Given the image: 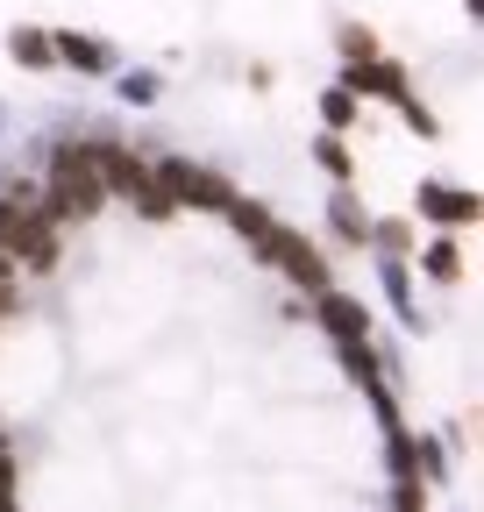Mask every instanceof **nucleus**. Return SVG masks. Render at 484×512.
Returning <instances> with one entry per match:
<instances>
[{"mask_svg":"<svg viewBox=\"0 0 484 512\" xmlns=\"http://www.w3.org/2000/svg\"><path fill=\"white\" fill-rule=\"evenodd\" d=\"M0 512H413V448L307 242L72 143L0 192Z\"/></svg>","mask_w":484,"mask_h":512,"instance_id":"obj_1","label":"nucleus"}]
</instances>
